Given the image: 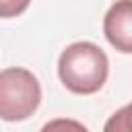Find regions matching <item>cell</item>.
Returning a JSON list of instances; mask_svg holds the SVG:
<instances>
[{"label":"cell","instance_id":"6da1fadb","mask_svg":"<svg viewBox=\"0 0 132 132\" xmlns=\"http://www.w3.org/2000/svg\"><path fill=\"white\" fill-rule=\"evenodd\" d=\"M109 74L107 54L93 41H74L58 58L60 82L74 95H93L103 89Z\"/></svg>","mask_w":132,"mask_h":132},{"label":"cell","instance_id":"7a4b0ae2","mask_svg":"<svg viewBox=\"0 0 132 132\" xmlns=\"http://www.w3.org/2000/svg\"><path fill=\"white\" fill-rule=\"evenodd\" d=\"M41 103V85L37 76L21 66L0 72V118L4 122H23L31 118Z\"/></svg>","mask_w":132,"mask_h":132},{"label":"cell","instance_id":"3957f363","mask_svg":"<svg viewBox=\"0 0 132 132\" xmlns=\"http://www.w3.org/2000/svg\"><path fill=\"white\" fill-rule=\"evenodd\" d=\"M103 35L111 47L132 54V0L113 2L103 16Z\"/></svg>","mask_w":132,"mask_h":132},{"label":"cell","instance_id":"277c9868","mask_svg":"<svg viewBox=\"0 0 132 132\" xmlns=\"http://www.w3.org/2000/svg\"><path fill=\"white\" fill-rule=\"evenodd\" d=\"M103 132H132V103L111 113L103 126Z\"/></svg>","mask_w":132,"mask_h":132},{"label":"cell","instance_id":"5b68a950","mask_svg":"<svg viewBox=\"0 0 132 132\" xmlns=\"http://www.w3.org/2000/svg\"><path fill=\"white\" fill-rule=\"evenodd\" d=\"M39 132H89V128L70 118H56L41 126Z\"/></svg>","mask_w":132,"mask_h":132}]
</instances>
